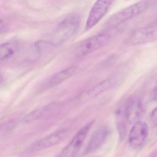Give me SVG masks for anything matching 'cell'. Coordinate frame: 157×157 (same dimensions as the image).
<instances>
[{
  "instance_id": "9c48e42d",
  "label": "cell",
  "mask_w": 157,
  "mask_h": 157,
  "mask_svg": "<svg viewBox=\"0 0 157 157\" xmlns=\"http://www.w3.org/2000/svg\"><path fill=\"white\" fill-rule=\"evenodd\" d=\"M148 128L146 123L139 121L134 124L130 130L128 141L134 148H138L143 144L147 138Z\"/></svg>"
},
{
  "instance_id": "7a4b0ae2",
  "label": "cell",
  "mask_w": 157,
  "mask_h": 157,
  "mask_svg": "<svg viewBox=\"0 0 157 157\" xmlns=\"http://www.w3.org/2000/svg\"><path fill=\"white\" fill-rule=\"evenodd\" d=\"M80 23V19L78 14L73 13L66 16L56 27L50 42L54 46L66 42L76 33Z\"/></svg>"
},
{
  "instance_id": "e0dca14e",
  "label": "cell",
  "mask_w": 157,
  "mask_h": 157,
  "mask_svg": "<svg viewBox=\"0 0 157 157\" xmlns=\"http://www.w3.org/2000/svg\"><path fill=\"white\" fill-rule=\"evenodd\" d=\"M152 99L154 100H157V86L155 87L152 92Z\"/></svg>"
},
{
  "instance_id": "6da1fadb",
  "label": "cell",
  "mask_w": 157,
  "mask_h": 157,
  "mask_svg": "<svg viewBox=\"0 0 157 157\" xmlns=\"http://www.w3.org/2000/svg\"><path fill=\"white\" fill-rule=\"evenodd\" d=\"M156 1H142L128 6L110 16L105 23V30L115 29L121 24L141 14L154 5Z\"/></svg>"
},
{
  "instance_id": "8fae6325",
  "label": "cell",
  "mask_w": 157,
  "mask_h": 157,
  "mask_svg": "<svg viewBox=\"0 0 157 157\" xmlns=\"http://www.w3.org/2000/svg\"><path fill=\"white\" fill-rule=\"evenodd\" d=\"M109 133V129L106 127H101L96 129L89 140L85 153H92L99 148L106 140Z\"/></svg>"
},
{
  "instance_id": "3957f363",
  "label": "cell",
  "mask_w": 157,
  "mask_h": 157,
  "mask_svg": "<svg viewBox=\"0 0 157 157\" xmlns=\"http://www.w3.org/2000/svg\"><path fill=\"white\" fill-rule=\"evenodd\" d=\"M115 29L105 30L82 41L76 50L77 56H84L104 46L112 38L113 31Z\"/></svg>"
},
{
  "instance_id": "7c38bea8",
  "label": "cell",
  "mask_w": 157,
  "mask_h": 157,
  "mask_svg": "<svg viewBox=\"0 0 157 157\" xmlns=\"http://www.w3.org/2000/svg\"><path fill=\"white\" fill-rule=\"evenodd\" d=\"M77 67L71 66L53 74L48 81L47 86L53 87L63 82L72 76L77 71Z\"/></svg>"
},
{
  "instance_id": "4fadbf2b",
  "label": "cell",
  "mask_w": 157,
  "mask_h": 157,
  "mask_svg": "<svg viewBox=\"0 0 157 157\" xmlns=\"http://www.w3.org/2000/svg\"><path fill=\"white\" fill-rule=\"evenodd\" d=\"M19 44L14 42H6L2 44L0 48V58L7 60L12 57L19 50Z\"/></svg>"
},
{
  "instance_id": "30bf717a",
  "label": "cell",
  "mask_w": 157,
  "mask_h": 157,
  "mask_svg": "<svg viewBox=\"0 0 157 157\" xmlns=\"http://www.w3.org/2000/svg\"><path fill=\"white\" fill-rule=\"evenodd\" d=\"M124 74V72H117L111 77L103 81L91 89L88 93L90 96L93 97L102 93L112 89L118 85L123 81Z\"/></svg>"
},
{
  "instance_id": "2e32d148",
  "label": "cell",
  "mask_w": 157,
  "mask_h": 157,
  "mask_svg": "<svg viewBox=\"0 0 157 157\" xmlns=\"http://www.w3.org/2000/svg\"><path fill=\"white\" fill-rule=\"evenodd\" d=\"M7 28V25L4 21L1 19V33H2V32H4Z\"/></svg>"
},
{
  "instance_id": "5b68a950",
  "label": "cell",
  "mask_w": 157,
  "mask_h": 157,
  "mask_svg": "<svg viewBox=\"0 0 157 157\" xmlns=\"http://www.w3.org/2000/svg\"><path fill=\"white\" fill-rule=\"evenodd\" d=\"M157 40V24L150 23L135 30L128 39L130 45L144 44Z\"/></svg>"
},
{
  "instance_id": "ba28073f",
  "label": "cell",
  "mask_w": 157,
  "mask_h": 157,
  "mask_svg": "<svg viewBox=\"0 0 157 157\" xmlns=\"http://www.w3.org/2000/svg\"><path fill=\"white\" fill-rule=\"evenodd\" d=\"M67 129L58 130L35 142L30 147L32 151H38L54 147L60 143L68 134Z\"/></svg>"
},
{
  "instance_id": "9a60e30c",
  "label": "cell",
  "mask_w": 157,
  "mask_h": 157,
  "mask_svg": "<svg viewBox=\"0 0 157 157\" xmlns=\"http://www.w3.org/2000/svg\"><path fill=\"white\" fill-rule=\"evenodd\" d=\"M151 124L154 126H157V107L151 112L150 116Z\"/></svg>"
},
{
  "instance_id": "8992f818",
  "label": "cell",
  "mask_w": 157,
  "mask_h": 157,
  "mask_svg": "<svg viewBox=\"0 0 157 157\" xmlns=\"http://www.w3.org/2000/svg\"><path fill=\"white\" fill-rule=\"evenodd\" d=\"M113 1L100 0L96 2L92 7L86 21V30H89L97 25L105 16Z\"/></svg>"
},
{
  "instance_id": "ac0fdd59",
  "label": "cell",
  "mask_w": 157,
  "mask_h": 157,
  "mask_svg": "<svg viewBox=\"0 0 157 157\" xmlns=\"http://www.w3.org/2000/svg\"><path fill=\"white\" fill-rule=\"evenodd\" d=\"M151 23L157 24V13L153 17V19H152V22Z\"/></svg>"
},
{
  "instance_id": "5bb4252c",
  "label": "cell",
  "mask_w": 157,
  "mask_h": 157,
  "mask_svg": "<svg viewBox=\"0 0 157 157\" xmlns=\"http://www.w3.org/2000/svg\"><path fill=\"white\" fill-rule=\"evenodd\" d=\"M117 126L121 139L124 138L126 133V118L124 110L122 107L117 111Z\"/></svg>"
},
{
  "instance_id": "277c9868",
  "label": "cell",
  "mask_w": 157,
  "mask_h": 157,
  "mask_svg": "<svg viewBox=\"0 0 157 157\" xmlns=\"http://www.w3.org/2000/svg\"><path fill=\"white\" fill-rule=\"evenodd\" d=\"M94 122L90 121L82 127L57 157H76Z\"/></svg>"
},
{
  "instance_id": "52a82bcc",
  "label": "cell",
  "mask_w": 157,
  "mask_h": 157,
  "mask_svg": "<svg viewBox=\"0 0 157 157\" xmlns=\"http://www.w3.org/2000/svg\"><path fill=\"white\" fill-rule=\"evenodd\" d=\"M126 118L129 124H135L141 119L144 108L141 100L137 96L129 98L122 106Z\"/></svg>"
}]
</instances>
